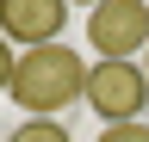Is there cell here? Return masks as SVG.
<instances>
[{
    "instance_id": "obj_7",
    "label": "cell",
    "mask_w": 149,
    "mask_h": 142,
    "mask_svg": "<svg viewBox=\"0 0 149 142\" xmlns=\"http://www.w3.org/2000/svg\"><path fill=\"white\" fill-rule=\"evenodd\" d=\"M13 62H19V56H13V43L0 37V93H6V86H13Z\"/></svg>"
},
{
    "instance_id": "obj_6",
    "label": "cell",
    "mask_w": 149,
    "mask_h": 142,
    "mask_svg": "<svg viewBox=\"0 0 149 142\" xmlns=\"http://www.w3.org/2000/svg\"><path fill=\"white\" fill-rule=\"evenodd\" d=\"M100 142H149V123H112L100 130Z\"/></svg>"
},
{
    "instance_id": "obj_2",
    "label": "cell",
    "mask_w": 149,
    "mask_h": 142,
    "mask_svg": "<svg viewBox=\"0 0 149 142\" xmlns=\"http://www.w3.org/2000/svg\"><path fill=\"white\" fill-rule=\"evenodd\" d=\"M81 105H93V117L106 123H143V105H149V74L137 62H93L87 68V93Z\"/></svg>"
},
{
    "instance_id": "obj_5",
    "label": "cell",
    "mask_w": 149,
    "mask_h": 142,
    "mask_svg": "<svg viewBox=\"0 0 149 142\" xmlns=\"http://www.w3.org/2000/svg\"><path fill=\"white\" fill-rule=\"evenodd\" d=\"M6 142H74L62 117H25L19 130H6Z\"/></svg>"
},
{
    "instance_id": "obj_8",
    "label": "cell",
    "mask_w": 149,
    "mask_h": 142,
    "mask_svg": "<svg viewBox=\"0 0 149 142\" xmlns=\"http://www.w3.org/2000/svg\"><path fill=\"white\" fill-rule=\"evenodd\" d=\"M143 74H149V49H143Z\"/></svg>"
},
{
    "instance_id": "obj_3",
    "label": "cell",
    "mask_w": 149,
    "mask_h": 142,
    "mask_svg": "<svg viewBox=\"0 0 149 142\" xmlns=\"http://www.w3.org/2000/svg\"><path fill=\"white\" fill-rule=\"evenodd\" d=\"M87 43L100 49V62H130L149 49V6L143 0H100L87 12Z\"/></svg>"
},
{
    "instance_id": "obj_4",
    "label": "cell",
    "mask_w": 149,
    "mask_h": 142,
    "mask_svg": "<svg viewBox=\"0 0 149 142\" xmlns=\"http://www.w3.org/2000/svg\"><path fill=\"white\" fill-rule=\"evenodd\" d=\"M62 25H68L62 0H0V37H6L13 49L62 43Z\"/></svg>"
},
{
    "instance_id": "obj_1",
    "label": "cell",
    "mask_w": 149,
    "mask_h": 142,
    "mask_svg": "<svg viewBox=\"0 0 149 142\" xmlns=\"http://www.w3.org/2000/svg\"><path fill=\"white\" fill-rule=\"evenodd\" d=\"M6 93H13V105L25 117H62L68 105L87 93V62H81V49H62V43L19 49Z\"/></svg>"
}]
</instances>
